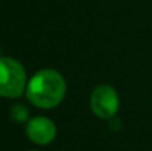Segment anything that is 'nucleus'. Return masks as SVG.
<instances>
[{
  "label": "nucleus",
  "instance_id": "1",
  "mask_svg": "<svg viewBox=\"0 0 152 151\" xmlns=\"http://www.w3.org/2000/svg\"><path fill=\"white\" fill-rule=\"evenodd\" d=\"M66 80L60 72L45 68L36 72L28 82L26 94L34 106L50 110L59 106L66 95Z\"/></svg>",
  "mask_w": 152,
  "mask_h": 151
},
{
  "label": "nucleus",
  "instance_id": "2",
  "mask_svg": "<svg viewBox=\"0 0 152 151\" xmlns=\"http://www.w3.org/2000/svg\"><path fill=\"white\" fill-rule=\"evenodd\" d=\"M27 88L23 64L12 58H0V96L16 99Z\"/></svg>",
  "mask_w": 152,
  "mask_h": 151
},
{
  "label": "nucleus",
  "instance_id": "3",
  "mask_svg": "<svg viewBox=\"0 0 152 151\" xmlns=\"http://www.w3.org/2000/svg\"><path fill=\"white\" fill-rule=\"evenodd\" d=\"M89 104L92 112L96 117L102 119H110L115 117L119 110V95L112 86H97L91 94Z\"/></svg>",
  "mask_w": 152,
  "mask_h": 151
},
{
  "label": "nucleus",
  "instance_id": "4",
  "mask_svg": "<svg viewBox=\"0 0 152 151\" xmlns=\"http://www.w3.org/2000/svg\"><path fill=\"white\" fill-rule=\"evenodd\" d=\"M26 134L31 142L44 146L55 139L56 126L52 120L45 117H35L27 123Z\"/></svg>",
  "mask_w": 152,
  "mask_h": 151
},
{
  "label": "nucleus",
  "instance_id": "5",
  "mask_svg": "<svg viewBox=\"0 0 152 151\" xmlns=\"http://www.w3.org/2000/svg\"><path fill=\"white\" fill-rule=\"evenodd\" d=\"M11 118H12L15 122H26L27 118H28V110H27L26 106L23 104H16V106L12 107L11 110Z\"/></svg>",
  "mask_w": 152,
  "mask_h": 151
},
{
  "label": "nucleus",
  "instance_id": "6",
  "mask_svg": "<svg viewBox=\"0 0 152 151\" xmlns=\"http://www.w3.org/2000/svg\"><path fill=\"white\" fill-rule=\"evenodd\" d=\"M29 151H36V150H29Z\"/></svg>",
  "mask_w": 152,
  "mask_h": 151
}]
</instances>
